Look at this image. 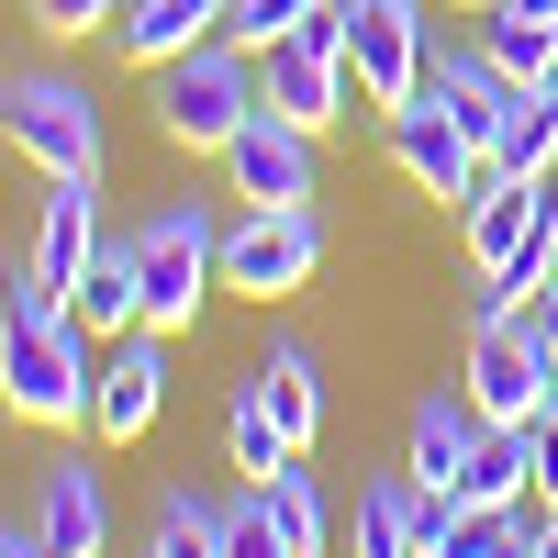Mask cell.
<instances>
[{
  "mask_svg": "<svg viewBox=\"0 0 558 558\" xmlns=\"http://www.w3.org/2000/svg\"><path fill=\"white\" fill-rule=\"evenodd\" d=\"M536 502H558V402L536 413Z\"/></svg>",
  "mask_w": 558,
  "mask_h": 558,
  "instance_id": "cell-31",
  "label": "cell"
},
{
  "mask_svg": "<svg viewBox=\"0 0 558 558\" xmlns=\"http://www.w3.org/2000/svg\"><path fill=\"white\" fill-rule=\"evenodd\" d=\"M101 179H45V202H34V246H23V268H34V291H57V302H78V268L101 257Z\"/></svg>",
  "mask_w": 558,
  "mask_h": 558,
  "instance_id": "cell-11",
  "label": "cell"
},
{
  "mask_svg": "<svg viewBox=\"0 0 558 558\" xmlns=\"http://www.w3.org/2000/svg\"><path fill=\"white\" fill-rule=\"evenodd\" d=\"M213 168H223V191H235V202H313V191H324V134H302L291 112L257 101Z\"/></svg>",
  "mask_w": 558,
  "mask_h": 558,
  "instance_id": "cell-7",
  "label": "cell"
},
{
  "mask_svg": "<svg viewBox=\"0 0 558 558\" xmlns=\"http://www.w3.org/2000/svg\"><path fill=\"white\" fill-rule=\"evenodd\" d=\"M481 402L470 391H425L413 402V436H402V470H413V492H458L470 481V458H481Z\"/></svg>",
  "mask_w": 558,
  "mask_h": 558,
  "instance_id": "cell-14",
  "label": "cell"
},
{
  "mask_svg": "<svg viewBox=\"0 0 558 558\" xmlns=\"http://www.w3.org/2000/svg\"><path fill=\"white\" fill-rule=\"evenodd\" d=\"M0 146H23L45 179H101V101L57 68H12L0 78Z\"/></svg>",
  "mask_w": 558,
  "mask_h": 558,
  "instance_id": "cell-4",
  "label": "cell"
},
{
  "mask_svg": "<svg viewBox=\"0 0 558 558\" xmlns=\"http://www.w3.org/2000/svg\"><path fill=\"white\" fill-rule=\"evenodd\" d=\"M514 12H536V23H558V0H514Z\"/></svg>",
  "mask_w": 558,
  "mask_h": 558,
  "instance_id": "cell-34",
  "label": "cell"
},
{
  "mask_svg": "<svg viewBox=\"0 0 558 558\" xmlns=\"http://www.w3.org/2000/svg\"><path fill=\"white\" fill-rule=\"evenodd\" d=\"M223 447H235V470L246 481H268V470H291V425H279V413H268V391H257V368H246V380H235V402H223Z\"/></svg>",
  "mask_w": 558,
  "mask_h": 558,
  "instance_id": "cell-21",
  "label": "cell"
},
{
  "mask_svg": "<svg viewBox=\"0 0 558 558\" xmlns=\"http://www.w3.org/2000/svg\"><path fill=\"white\" fill-rule=\"evenodd\" d=\"M0 402L45 436H78L101 413V336L57 291H34V268L0 279Z\"/></svg>",
  "mask_w": 558,
  "mask_h": 558,
  "instance_id": "cell-1",
  "label": "cell"
},
{
  "mask_svg": "<svg viewBox=\"0 0 558 558\" xmlns=\"http://www.w3.org/2000/svg\"><path fill=\"white\" fill-rule=\"evenodd\" d=\"M347 78H357V101L368 112H402L413 89H425V0H347Z\"/></svg>",
  "mask_w": 558,
  "mask_h": 558,
  "instance_id": "cell-6",
  "label": "cell"
},
{
  "mask_svg": "<svg viewBox=\"0 0 558 558\" xmlns=\"http://www.w3.org/2000/svg\"><path fill=\"white\" fill-rule=\"evenodd\" d=\"M257 101L268 112H291L302 134H336L347 123V101H357V78H347V57H324V45H268V57H257Z\"/></svg>",
  "mask_w": 558,
  "mask_h": 558,
  "instance_id": "cell-13",
  "label": "cell"
},
{
  "mask_svg": "<svg viewBox=\"0 0 558 558\" xmlns=\"http://www.w3.org/2000/svg\"><path fill=\"white\" fill-rule=\"evenodd\" d=\"M134 257H146V324L157 336H191L202 302L223 291V213L179 191V202H157L134 223Z\"/></svg>",
  "mask_w": 558,
  "mask_h": 558,
  "instance_id": "cell-2",
  "label": "cell"
},
{
  "mask_svg": "<svg viewBox=\"0 0 558 558\" xmlns=\"http://www.w3.org/2000/svg\"><path fill=\"white\" fill-rule=\"evenodd\" d=\"M34 525H45L57 558H112V492H101V470H89V458H57L45 492H34Z\"/></svg>",
  "mask_w": 558,
  "mask_h": 558,
  "instance_id": "cell-15",
  "label": "cell"
},
{
  "mask_svg": "<svg viewBox=\"0 0 558 558\" xmlns=\"http://www.w3.org/2000/svg\"><path fill=\"white\" fill-rule=\"evenodd\" d=\"M157 402H168V336L157 324H134V336L101 347V413H89V436L101 447H134L157 425Z\"/></svg>",
  "mask_w": 558,
  "mask_h": 558,
  "instance_id": "cell-12",
  "label": "cell"
},
{
  "mask_svg": "<svg viewBox=\"0 0 558 558\" xmlns=\"http://www.w3.org/2000/svg\"><path fill=\"white\" fill-rule=\"evenodd\" d=\"M357 558H425V492H413V470L357 481Z\"/></svg>",
  "mask_w": 558,
  "mask_h": 558,
  "instance_id": "cell-20",
  "label": "cell"
},
{
  "mask_svg": "<svg viewBox=\"0 0 558 558\" xmlns=\"http://www.w3.org/2000/svg\"><path fill=\"white\" fill-rule=\"evenodd\" d=\"M246 112H257V57L235 34H213V45H191V57L157 68V134L179 157H223Z\"/></svg>",
  "mask_w": 558,
  "mask_h": 558,
  "instance_id": "cell-3",
  "label": "cell"
},
{
  "mask_svg": "<svg viewBox=\"0 0 558 558\" xmlns=\"http://www.w3.org/2000/svg\"><path fill=\"white\" fill-rule=\"evenodd\" d=\"M146 558H223V502H213V492H168Z\"/></svg>",
  "mask_w": 558,
  "mask_h": 558,
  "instance_id": "cell-25",
  "label": "cell"
},
{
  "mask_svg": "<svg viewBox=\"0 0 558 558\" xmlns=\"http://www.w3.org/2000/svg\"><path fill=\"white\" fill-rule=\"evenodd\" d=\"M458 502L470 514H514V502H536V425H492L470 481H458Z\"/></svg>",
  "mask_w": 558,
  "mask_h": 558,
  "instance_id": "cell-19",
  "label": "cell"
},
{
  "mask_svg": "<svg viewBox=\"0 0 558 558\" xmlns=\"http://www.w3.org/2000/svg\"><path fill=\"white\" fill-rule=\"evenodd\" d=\"M0 558H57V547H45V525H0Z\"/></svg>",
  "mask_w": 558,
  "mask_h": 558,
  "instance_id": "cell-32",
  "label": "cell"
},
{
  "mask_svg": "<svg viewBox=\"0 0 558 558\" xmlns=\"http://www.w3.org/2000/svg\"><path fill=\"white\" fill-rule=\"evenodd\" d=\"M257 391H268L279 425H291V447L324 436V368H313V347H268V357H257Z\"/></svg>",
  "mask_w": 558,
  "mask_h": 558,
  "instance_id": "cell-22",
  "label": "cell"
},
{
  "mask_svg": "<svg viewBox=\"0 0 558 558\" xmlns=\"http://www.w3.org/2000/svg\"><path fill=\"white\" fill-rule=\"evenodd\" d=\"M425 89H436V101L458 112V134H470L481 157H492L502 134H514V112H525V78L502 68V57H492L481 34H458V45H436V57H425Z\"/></svg>",
  "mask_w": 558,
  "mask_h": 558,
  "instance_id": "cell-9",
  "label": "cell"
},
{
  "mask_svg": "<svg viewBox=\"0 0 558 558\" xmlns=\"http://www.w3.org/2000/svg\"><path fill=\"white\" fill-rule=\"evenodd\" d=\"M470 34H481V45H492V57L514 68L525 89H536V78L558 68V23H536V12H514V0H492V12H470Z\"/></svg>",
  "mask_w": 558,
  "mask_h": 558,
  "instance_id": "cell-24",
  "label": "cell"
},
{
  "mask_svg": "<svg viewBox=\"0 0 558 558\" xmlns=\"http://www.w3.org/2000/svg\"><path fill=\"white\" fill-rule=\"evenodd\" d=\"M313 268H324V213L313 202H246L223 223V291L279 302V291H302Z\"/></svg>",
  "mask_w": 558,
  "mask_h": 558,
  "instance_id": "cell-5",
  "label": "cell"
},
{
  "mask_svg": "<svg viewBox=\"0 0 558 558\" xmlns=\"http://www.w3.org/2000/svg\"><path fill=\"white\" fill-rule=\"evenodd\" d=\"M447 12H492V0H447Z\"/></svg>",
  "mask_w": 558,
  "mask_h": 558,
  "instance_id": "cell-35",
  "label": "cell"
},
{
  "mask_svg": "<svg viewBox=\"0 0 558 558\" xmlns=\"http://www.w3.org/2000/svg\"><path fill=\"white\" fill-rule=\"evenodd\" d=\"M223 558H302L291 536H279V514H268V492H257V481L223 502Z\"/></svg>",
  "mask_w": 558,
  "mask_h": 558,
  "instance_id": "cell-27",
  "label": "cell"
},
{
  "mask_svg": "<svg viewBox=\"0 0 558 558\" xmlns=\"http://www.w3.org/2000/svg\"><path fill=\"white\" fill-rule=\"evenodd\" d=\"M458 391L481 402V425H536L558 402V368L525 347V324H470V368H458Z\"/></svg>",
  "mask_w": 558,
  "mask_h": 558,
  "instance_id": "cell-10",
  "label": "cell"
},
{
  "mask_svg": "<svg viewBox=\"0 0 558 558\" xmlns=\"http://www.w3.org/2000/svg\"><path fill=\"white\" fill-rule=\"evenodd\" d=\"M223 12H235V0H123V23H112V57L157 78L168 57L213 45V34H223Z\"/></svg>",
  "mask_w": 558,
  "mask_h": 558,
  "instance_id": "cell-16",
  "label": "cell"
},
{
  "mask_svg": "<svg viewBox=\"0 0 558 558\" xmlns=\"http://www.w3.org/2000/svg\"><path fill=\"white\" fill-rule=\"evenodd\" d=\"M380 146H391V168H402L425 202H470V191H481V168H492L470 134H458V112L436 101V89H413L402 112H380Z\"/></svg>",
  "mask_w": 558,
  "mask_h": 558,
  "instance_id": "cell-8",
  "label": "cell"
},
{
  "mask_svg": "<svg viewBox=\"0 0 558 558\" xmlns=\"http://www.w3.org/2000/svg\"><path fill=\"white\" fill-rule=\"evenodd\" d=\"M89 336H134V324H146V257H134V235H101V257L78 268V302H68Z\"/></svg>",
  "mask_w": 558,
  "mask_h": 558,
  "instance_id": "cell-18",
  "label": "cell"
},
{
  "mask_svg": "<svg viewBox=\"0 0 558 558\" xmlns=\"http://www.w3.org/2000/svg\"><path fill=\"white\" fill-rule=\"evenodd\" d=\"M514 558H558V502H547V525H536V536H525Z\"/></svg>",
  "mask_w": 558,
  "mask_h": 558,
  "instance_id": "cell-33",
  "label": "cell"
},
{
  "mask_svg": "<svg viewBox=\"0 0 558 558\" xmlns=\"http://www.w3.org/2000/svg\"><path fill=\"white\" fill-rule=\"evenodd\" d=\"M123 0H34V34H112Z\"/></svg>",
  "mask_w": 558,
  "mask_h": 558,
  "instance_id": "cell-29",
  "label": "cell"
},
{
  "mask_svg": "<svg viewBox=\"0 0 558 558\" xmlns=\"http://www.w3.org/2000/svg\"><path fill=\"white\" fill-rule=\"evenodd\" d=\"M492 168H514V179H558V101H536V89H525V112H514V134L492 146Z\"/></svg>",
  "mask_w": 558,
  "mask_h": 558,
  "instance_id": "cell-26",
  "label": "cell"
},
{
  "mask_svg": "<svg viewBox=\"0 0 558 558\" xmlns=\"http://www.w3.org/2000/svg\"><path fill=\"white\" fill-rule=\"evenodd\" d=\"M514 324H525V347H536V357H547V368H558V279H547V291H536V302H525V313H514Z\"/></svg>",
  "mask_w": 558,
  "mask_h": 558,
  "instance_id": "cell-30",
  "label": "cell"
},
{
  "mask_svg": "<svg viewBox=\"0 0 558 558\" xmlns=\"http://www.w3.org/2000/svg\"><path fill=\"white\" fill-rule=\"evenodd\" d=\"M313 12H324V0H235V12H223V34H235L246 57H268V45H291Z\"/></svg>",
  "mask_w": 558,
  "mask_h": 558,
  "instance_id": "cell-28",
  "label": "cell"
},
{
  "mask_svg": "<svg viewBox=\"0 0 558 558\" xmlns=\"http://www.w3.org/2000/svg\"><path fill=\"white\" fill-rule=\"evenodd\" d=\"M536 191H547V179H514V168H481V191L458 202V246H470V268H502V257H514V235L536 223Z\"/></svg>",
  "mask_w": 558,
  "mask_h": 558,
  "instance_id": "cell-17",
  "label": "cell"
},
{
  "mask_svg": "<svg viewBox=\"0 0 558 558\" xmlns=\"http://www.w3.org/2000/svg\"><path fill=\"white\" fill-rule=\"evenodd\" d=\"M257 492H268V514H279V536H291L302 558H324V547H336V502H324V481L302 470V458H291V470H268Z\"/></svg>",
  "mask_w": 558,
  "mask_h": 558,
  "instance_id": "cell-23",
  "label": "cell"
}]
</instances>
